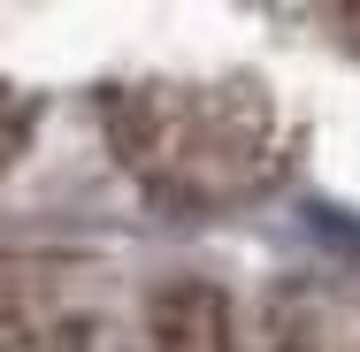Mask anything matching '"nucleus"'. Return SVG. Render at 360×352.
<instances>
[{"mask_svg":"<svg viewBox=\"0 0 360 352\" xmlns=\"http://www.w3.org/2000/svg\"><path fill=\"white\" fill-rule=\"evenodd\" d=\"M269 352H360V283L291 276L269 299Z\"/></svg>","mask_w":360,"mask_h":352,"instance_id":"nucleus-4","label":"nucleus"},{"mask_svg":"<svg viewBox=\"0 0 360 352\" xmlns=\"http://www.w3.org/2000/svg\"><path fill=\"white\" fill-rule=\"evenodd\" d=\"M23 138H31V107H23L15 92H0V176H8V161L23 153Z\"/></svg>","mask_w":360,"mask_h":352,"instance_id":"nucleus-5","label":"nucleus"},{"mask_svg":"<svg viewBox=\"0 0 360 352\" xmlns=\"http://www.w3.org/2000/svg\"><path fill=\"white\" fill-rule=\"evenodd\" d=\"M108 276L84 253H0V352H92Z\"/></svg>","mask_w":360,"mask_h":352,"instance_id":"nucleus-2","label":"nucleus"},{"mask_svg":"<svg viewBox=\"0 0 360 352\" xmlns=\"http://www.w3.org/2000/svg\"><path fill=\"white\" fill-rule=\"evenodd\" d=\"M108 138L161 207L215 214L276 184V107L253 77H146L108 92Z\"/></svg>","mask_w":360,"mask_h":352,"instance_id":"nucleus-1","label":"nucleus"},{"mask_svg":"<svg viewBox=\"0 0 360 352\" xmlns=\"http://www.w3.org/2000/svg\"><path fill=\"white\" fill-rule=\"evenodd\" d=\"M115 352H238V322H230V299L215 283L184 276L146 291L139 314L123 322V345Z\"/></svg>","mask_w":360,"mask_h":352,"instance_id":"nucleus-3","label":"nucleus"}]
</instances>
